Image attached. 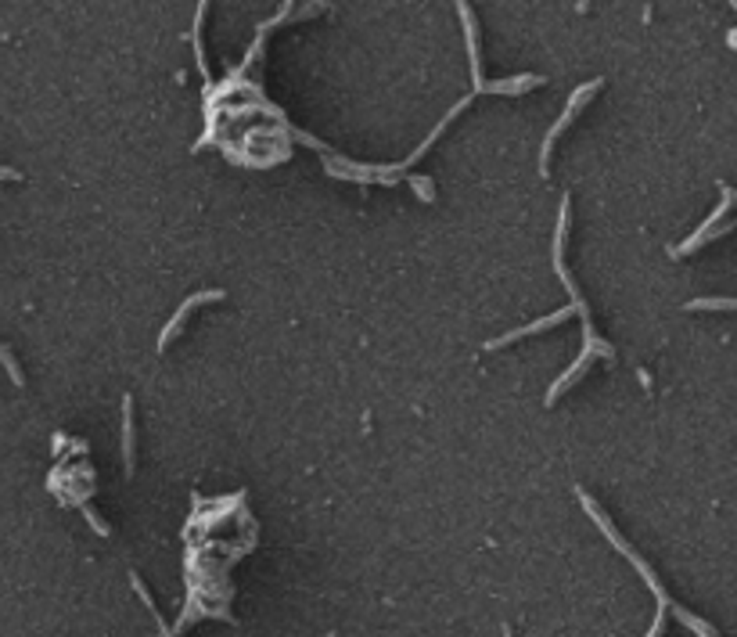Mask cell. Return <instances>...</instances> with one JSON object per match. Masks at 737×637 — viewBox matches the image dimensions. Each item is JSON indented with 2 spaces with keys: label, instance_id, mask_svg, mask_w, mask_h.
Masks as SVG:
<instances>
[{
  "label": "cell",
  "instance_id": "9c48e42d",
  "mask_svg": "<svg viewBox=\"0 0 737 637\" xmlns=\"http://www.w3.org/2000/svg\"><path fill=\"white\" fill-rule=\"evenodd\" d=\"M410 184H414V191L421 195V202H436V188H432L428 177H410Z\"/></svg>",
  "mask_w": 737,
  "mask_h": 637
},
{
  "label": "cell",
  "instance_id": "ba28073f",
  "mask_svg": "<svg viewBox=\"0 0 737 637\" xmlns=\"http://www.w3.org/2000/svg\"><path fill=\"white\" fill-rule=\"evenodd\" d=\"M687 310H737V299H694Z\"/></svg>",
  "mask_w": 737,
  "mask_h": 637
},
{
  "label": "cell",
  "instance_id": "8992f818",
  "mask_svg": "<svg viewBox=\"0 0 737 637\" xmlns=\"http://www.w3.org/2000/svg\"><path fill=\"white\" fill-rule=\"evenodd\" d=\"M594 357H597V349H586V346H583L579 360H575V364H572V368H568V371H565V375L554 382L551 389H547V407H554V404H557V397H561L568 386H575V382H579V375H583V371L594 364Z\"/></svg>",
  "mask_w": 737,
  "mask_h": 637
},
{
  "label": "cell",
  "instance_id": "277c9868",
  "mask_svg": "<svg viewBox=\"0 0 737 637\" xmlns=\"http://www.w3.org/2000/svg\"><path fill=\"white\" fill-rule=\"evenodd\" d=\"M216 299H223V292L220 289H205V292H194V296H187L184 303H181V310L170 318V324L159 331V349H166L177 335H181V328H184V320H187V314L194 310V307H205V303H216Z\"/></svg>",
  "mask_w": 737,
  "mask_h": 637
},
{
  "label": "cell",
  "instance_id": "7a4b0ae2",
  "mask_svg": "<svg viewBox=\"0 0 737 637\" xmlns=\"http://www.w3.org/2000/svg\"><path fill=\"white\" fill-rule=\"evenodd\" d=\"M457 11H461L464 22V40H467V65H471V83H475V94H522L529 87H540L536 76H518V80H500V83H486L482 80V58H478V36H475V15L471 7L457 0Z\"/></svg>",
  "mask_w": 737,
  "mask_h": 637
},
{
  "label": "cell",
  "instance_id": "3957f363",
  "mask_svg": "<svg viewBox=\"0 0 737 637\" xmlns=\"http://www.w3.org/2000/svg\"><path fill=\"white\" fill-rule=\"evenodd\" d=\"M601 87H604L601 80H590V83H583V87H575V91H572V98H568V105H565V112H561V119H557L551 130H547V137H544V144H540V177H547V170H551L554 141H557V137L568 130V122L575 119V112L586 105V102H590V98H594Z\"/></svg>",
  "mask_w": 737,
  "mask_h": 637
},
{
  "label": "cell",
  "instance_id": "5b68a950",
  "mask_svg": "<svg viewBox=\"0 0 737 637\" xmlns=\"http://www.w3.org/2000/svg\"><path fill=\"white\" fill-rule=\"evenodd\" d=\"M575 314L572 310V303L565 307V310H554L551 318L544 320H533V324H526V328H515V331H507V335H500V338H493V342H486L482 349H500V346H511V342H518V338H526V335H536V331H547V328H554V324H561V320H568Z\"/></svg>",
  "mask_w": 737,
  "mask_h": 637
},
{
  "label": "cell",
  "instance_id": "4fadbf2b",
  "mask_svg": "<svg viewBox=\"0 0 737 637\" xmlns=\"http://www.w3.org/2000/svg\"><path fill=\"white\" fill-rule=\"evenodd\" d=\"M731 7H734V11H737V0H731Z\"/></svg>",
  "mask_w": 737,
  "mask_h": 637
},
{
  "label": "cell",
  "instance_id": "30bf717a",
  "mask_svg": "<svg viewBox=\"0 0 737 637\" xmlns=\"http://www.w3.org/2000/svg\"><path fill=\"white\" fill-rule=\"evenodd\" d=\"M0 364H4V368H7V375H11V382H15V386H22V371H18V364H15V357H11V353H7V349H4V346H0Z\"/></svg>",
  "mask_w": 737,
  "mask_h": 637
},
{
  "label": "cell",
  "instance_id": "52a82bcc",
  "mask_svg": "<svg viewBox=\"0 0 737 637\" xmlns=\"http://www.w3.org/2000/svg\"><path fill=\"white\" fill-rule=\"evenodd\" d=\"M123 457H126V475H133V400L123 397Z\"/></svg>",
  "mask_w": 737,
  "mask_h": 637
},
{
  "label": "cell",
  "instance_id": "6da1fadb",
  "mask_svg": "<svg viewBox=\"0 0 737 637\" xmlns=\"http://www.w3.org/2000/svg\"><path fill=\"white\" fill-rule=\"evenodd\" d=\"M565 234H568V195H565V202H561L557 230H554V270H557V278H561V285H565V292H568V303H572V310H575V314L583 318V331H586V349H597L601 357H612V346H608L604 338H597V335H594V324H590V314H586V303H583V296H579V289H575L572 274L565 270Z\"/></svg>",
  "mask_w": 737,
  "mask_h": 637
},
{
  "label": "cell",
  "instance_id": "8fae6325",
  "mask_svg": "<svg viewBox=\"0 0 737 637\" xmlns=\"http://www.w3.org/2000/svg\"><path fill=\"white\" fill-rule=\"evenodd\" d=\"M80 508H84V519H87V523H91V526H93V530H97V533H101V536H108V533H112V530H108V526H104V523H101V515L93 512V508H91V505H87V501H84Z\"/></svg>",
  "mask_w": 737,
  "mask_h": 637
},
{
  "label": "cell",
  "instance_id": "7c38bea8",
  "mask_svg": "<svg viewBox=\"0 0 737 637\" xmlns=\"http://www.w3.org/2000/svg\"><path fill=\"white\" fill-rule=\"evenodd\" d=\"M665 605H658V612H654V623H651V631H647V637H662V623H665Z\"/></svg>",
  "mask_w": 737,
  "mask_h": 637
}]
</instances>
